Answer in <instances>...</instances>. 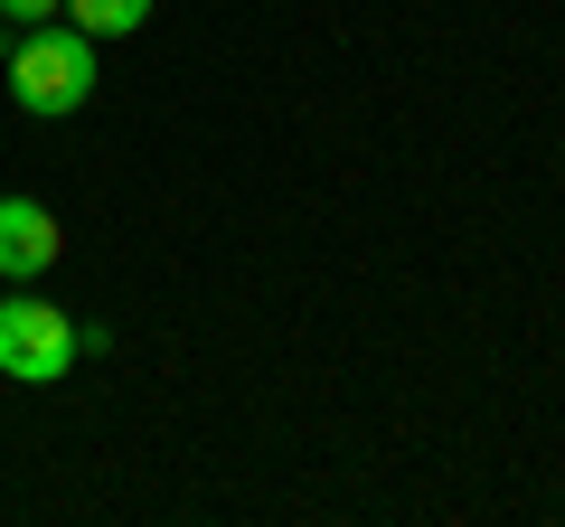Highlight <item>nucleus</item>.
Listing matches in <instances>:
<instances>
[{"instance_id": "obj_4", "label": "nucleus", "mask_w": 565, "mask_h": 527, "mask_svg": "<svg viewBox=\"0 0 565 527\" xmlns=\"http://www.w3.org/2000/svg\"><path fill=\"white\" fill-rule=\"evenodd\" d=\"M57 20H66V29H85V39H132V29L151 20V0H66Z\"/></svg>"}, {"instance_id": "obj_1", "label": "nucleus", "mask_w": 565, "mask_h": 527, "mask_svg": "<svg viewBox=\"0 0 565 527\" xmlns=\"http://www.w3.org/2000/svg\"><path fill=\"white\" fill-rule=\"evenodd\" d=\"M10 104L39 122H66L95 104V39L85 29H20V47H10Z\"/></svg>"}, {"instance_id": "obj_3", "label": "nucleus", "mask_w": 565, "mask_h": 527, "mask_svg": "<svg viewBox=\"0 0 565 527\" xmlns=\"http://www.w3.org/2000/svg\"><path fill=\"white\" fill-rule=\"evenodd\" d=\"M57 255H66L57 207H39V198H0V283H39Z\"/></svg>"}, {"instance_id": "obj_2", "label": "nucleus", "mask_w": 565, "mask_h": 527, "mask_svg": "<svg viewBox=\"0 0 565 527\" xmlns=\"http://www.w3.org/2000/svg\"><path fill=\"white\" fill-rule=\"evenodd\" d=\"M76 321H66L57 302H39L29 283L0 292V377L10 386H57L66 367H76Z\"/></svg>"}, {"instance_id": "obj_5", "label": "nucleus", "mask_w": 565, "mask_h": 527, "mask_svg": "<svg viewBox=\"0 0 565 527\" xmlns=\"http://www.w3.org/2000/svg\"><path fill=\"white\" fill-rule=\"evenodd\" d=\"M66 0H0V20H20V29H39V20H57Z\"/></svg>"}]
</instances>
